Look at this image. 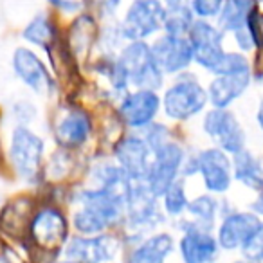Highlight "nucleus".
I'll return each mask as SVG.
<instances>
[{"mask_svg": "<svg viewBox=\"0 0 263 263\" xmlns=\"http://www.w3.org/2000/svg\"><path fill=\"white\" fill-rule=\"evenodd\" d=\"M241 72H251L249 60L243 54H240V52L227 51L213 76H220V74H241Z\"/></svg>", "mask_w": 263, "mask_h": 263, "instance_id": "nucleus-33", "label": "nucleus"}, {"mask_svg": "<svg viewBox=\"0 0 263 263\" xmlns=\"http://www.w3.org/2000/svg\"><path fill=\"white\" fill-rule=\"evenodd\" d=\"M4 119L22 126H36L40 123V106L31 96H18L9 99L4 108Z\"/></svg>", "mask_w": 263, "mask_h": 263, "instance_id": "nucleus-28", "label": "nucleus"}, {"mask_svg": "<svg viewBox=\"0 0 263 263\" xmlns=\"http://www.w3.org/2000/svg\"><path fill=\"white\" fill-rule=\"evenodd\" d=\"M33 211V198L29 195L13 198L9 204L2 205L0 209V231L8 234L9 238H20V240L24 238L26 241Z\"/></svg>", "mask_w": 263, "mask_h": 263, "instance_id": "nucleus-22", "label": "nucleus"}, {"mask_svg": "<svg viewBox=\"0 0 263 263\" xmlns=\"http://www.w3.org/2000/svg\"><path fill=\"white\" fill-rule=\"evenodd\" d=\"M4 155L13 177L24 186L38 187L45 182L47 139L34 126L13 124L6 137Z\"/></svg>", "mask_w": 263, "mask_h": 263, "instance_id": "nucleus-1", "label": "nucleus"}, {"mask_svg": "<svg viewBox=\"0 0 263 263\" xmlns=\"http://www.w3.org/2000/svg\"><path fill=\"white\" fill-rule=\"evenodd\" d=\"M152 44V51L155 60L164 70L166 76H177L191 69L195 63L193 45L187 36H177V34L161 33L155 36Z\"/></svg>", "mask_w": 263, "mask_h": 263, "instance_id": "nucleus-17", "label": "nucleus"}, {"mask_svg": "<svg viewBox=\"0 0 263 263\" xmlns=\"http://www.w3.org/2000/svg\"><path fill=\"white\" fill-rule=\"evenodd\" d=\"M233 177L236 182H240L247 190H263V166L247 148L233 155Z\"/></svg>", "mask_w": 263, "mask_h": 263, "instance_id": "nucleus-24", "label": "nucleus"}, {"mask_svg": "<svg viewBox=\"0 0 263 263\" xmlns=\"http://www.w3.org/2000/svg\"><path fill=\"white\" fill-rule=\"evenodd\" d=\"M166 20H164V31L162 33L177 34V36H187L191 26L195 22V15L190 9L187 2L175 6H166Z\"/></svg>", "mask_w": 263, "mask_h": 263, "instance_id": "nucleus-30", "label": "nucleus"}, {"mask_svg": "<svg viewBox=\"0 0 263 263\" xmlns=\"http://www.w3.org/2000/svg\"><path fill=\"white\" fill-rule=\"evenodd\" d=\"M143 134V137L146 139V143L150 144L152 150H155V148L162 146L164 143H168L170 139H173V128H172V123H168V121H155V123H152L150 126L146 128V130L141 132Z\"/></svg>", "mask_w": 263, "mask_h": 263, "instance_id": "nucleus-31", "label": "nucleus"}, {"mask_svg": "<svg viewBox=\"0 0 263 263\" xmlns=\"http://www.w3.org/2000/svg\"><path fill=\"white\" fill-rule=\"evenodd\" d=\"M83 2L85 8L90 9V13H94L103 22L116 18L124 4V0H83Z\"/></svg>", "mask_w": 263, "mask_h": 263, "instance_id": "nucleus-32", "label": "nucleus"}, {"mask_svg": "<svg viewBox=\"0 0 263 263\" xmlns=\"http://www.w3.org/2000/svg\"><path fill=\"white\" fill-rule=\"evenodd\" d=\"M261 220L251 211H231L222 216L216 227V240L223 251H236L247 241V238L258 229Z\"/></svg>", "mask_w": 263, "mask_h": 263, "instance_id": "nucleus-19", "label": "nucleus"}, {"mask_svg": "<svg viewBox=\"0 0 263 263\" xmlns=\"http://www.w3.org/2000/svg\"><path fill=\"white\" fill-rule=\"evenodd\" d=\"M96 132L90 110L81 105H60L51 121V136L56 146L80 154L88 146Z\"/></svg>", "mask_w": 263, "mask_h": 263, "instance_id": "nucleus-6", "label": "nucleus"}, {"mask_svg": "<svg viewBox=\"0 0 263 263\" xmlns=\"http://www.w3.org/2000/svg\"><path fill=\"white\" fill-rule=\"evenodd\" d=\"M2 110H0V126H2ZM2 154H4V150H2V137H0V161H2Z\"/></svg>", "mask_w": 263, "mask_h": 263, "instance_id": "nucleus-41", "label": "nucleus"}, {"mask_svg": "<svg viewBox=\"0 0 263 263\" xmlns=\"http://www.w3.org/2000/svg\"><path fill=\"white\" fill-rule=\"evenodd\" d=\"M20 38L26 45H31V47L51 54L52 49H56L60 44L58 24L49 11H38L22 27Z\"/></svg>", "mask_w": 263, "mask_h": 263, "instance_id": "nucleus-20", "label": "nucleus"}, {"mask_svg": "<svg viewBox=\"0 0 263 263\" xmlns=\"http://www.w3.org/2000/svg\"><path fill=\"white\" fill-rule=\"evenodd\" d=\"M241 254L249 261H263V222L241 245Z\"/></svg>", "mask_w": 263, "mask_h": 263, "instance_id": "nucleus-35", "label": "nucleus"}, {"mask_svg": "<svg viewBox=\"0 0 263 263\" xmlns=\"http://www.w3.org/2000/svg\"><path fill=\"white\" fill-rule=\"evenodd\" d=\"M220 205H222V202L216 198V195L205 191V193L197 195L190 200L186 218L193 222L195 226L213 231L220 216Z\"/></svg>", "mask_w": 263, "mask_h": 263, "instance_id": "nucleus-25", "label": "nucleus"}, {"mask_svg": "<svg viewBox=\"0 0 263 263\" xmlns=\"http://www.w3.org/2000/svg\"><path fill=\"white\" fill-rule=\"evenodd\" d=\"M233 36H234L236 45L240 47V51H251V49L254 47V42H252V36H251V33H249L247 27H241V29L234 31Z\"/></svg>", "mask_w": 263, "mask_h": 263, "instance_id": "nucleus-37", "label": "nucleus"}, {"mask_svg": "<svg viewBox=\"0 0 263 263\" xmlns=\"http://www.w3.org/2000/svg\"><path fill=\"white\" fill-rule=\"evenodd\" d=\"M226 0H187L190 9L193 11L195 18L213 20L218 18Z\"/></svg>", "mask_w": 263, "mask_h": 263, "instance_id": "nucleus-34", "label": "nucleus"}, {"mask_svg": "<svg viewBox=\"0 0 263 263\" xmlns=\"http://www.w3.org/2000/svg\"><path fill=\"white\" fill-rule=\"evenodd\" d=\"M11 74L34 98L51 99L58 94V78L31 45H16L9 56Z\"/></svg>", "mask_w": 263, "mask_h": 263, "instance_id": "nucleus-5", "label": "nucleus"}, {"mask_svg": "<svg viewBox=\"0 0 263 263\" xmlns=\"http://www.w3.org/2000/svg\"><path fill=\"white\" fill-rule=\"evenodd\" d=\"M123 63L132 88H152L161 92L166 85V74L155 60L152 44L146 40H132L117 52Z\"/></svg>", "mask_w": 263, "mask_h": 263, "instance_id": "nucleus-7", "label": "nucleus"}, {"mask_svg": "<svg viewBox=\"0 0 263 263\" xmlns=\"http://www.w3.org/2000/svg\"><path fill=\"white\" fill-rule=\"evenodd\" d=\"M175 229L180 233L177 238V256H179L180 263L216 261L220 243L216 240V234H213V231L195 226L186 216L175 220Z\"/></svg>", "mask_w": 263, "mask_h": 263, "instance_id": "nucleus-13", "label": "nucleus"}, {"mask_svg": "<svg viewBox=\"0 0 263 263\" xmlns=\"http://www.w3.org/2000/svg\"><path fill=\"white\" fill-rule=\"evenodd\" d=\"M223 34L226 33L220 29L218 24L215 26L211 24V20L195 18L193 26L187 33V38L193 45L195 65L204 69L205 72H216L220 62L227 52L223 49Z\"/></svg>", "mask_w": 263, "mask_h": 263, "instance_id": "nucleus-15", "label": "nucleus"}, {"mask_svg": "<svg viewBox=\"0 0 263 263\" xmlns=\"http://www.w3.org/2000/svg\"><path fill=\"white\" fill-rule=\"evenodd\" d=\"M45 2L54 13L62 16H70V18L81 15L85 8L83 0H45Z\"/></svg>", "mask_w": 263, "mask_h": 263, "instance_id": "nucleus-36", "label": "nucleus"}, {"mask_svg": "<svg viewBox=\"0 0 263 263\" xmlns=\"http://www.w3.org/2000/svg\"><path fill=\"white\" fill-rule=\"evenodd\" d=\"M110 157L136 180L146 182L154 162V150L141 132H124L110 146Z\"/></svg>", "mask_w": 263, "mask_h": 263, "instance_id": "nucleus-12", "label": "nucleus"}, {"mask_svg": "<svg viewBox=\"0 0 263 263\" xmlns=\"http://www.w3.org/2000/svg\"><path fill=\"white\" fill-rule=\"evenodd\" d=\"M74 168H76V154L65 150V148L56 146L47 155V161H45V180L60 184L72 175Z\"/></svg>", "mask_w": 263, "mask_h": 263, "instance_id": "nucleus-27", "label": "nucleus"}, {"mask_svg": "<svg viewBox=\"0 0 263 263\" xmlns=\"http://www.w3.org/2000/svg\"><path fill=\"white\" fill-rule=\"evenodd\" d=\"M249 85H251V72L215 76L208 85L209 105L213 108H229L245 94Z\"/></svg>", "mask_w": 263, "mask_h": 263, "instance_id": "nucleus-21", "label": "nucleus"}, {"mask_svg": "<svg viewBox=\"0 0 263 263\" xmlns=\"http://www.w3.org/2000/svg\"><path fill=\"white\" fill-rule=\"evenodd\" d=\"M116 116L128 132H143L162 116L161 92L152 88H130L116 101Z\"/></svg>", "mask_w": 263, "mask_h": 263, "instance_id": "nucleus-8", "label": "nucleus"}, {"mask_svg": "<svg viewBox=\"0 0 263 263\" xmlns=\"http://www.w3.org/2000/svg\"><path fill=\"white\" fill-rule=\"evenodd\" d=\"M72 234L70 218L60 202L47 200L36 205L27 227L26 243L31 252H42L58 259Z\"/></svg>", "mask_w": 263, "mask_h": 263, "instance_id": "nucleus-2", "label": "nucleus"}, {"mask_svg": "<svg viewBox=\"0 0 263 263\" xmlns=\"http://www.w3.org/2000/svg\"><path fill=\"white\" fill-rule=\"evenodd\" d=\"M190 195H187V180L180 179L168 187L161 195V205L168 220H179L186 216L187 205H190Z\"/></svg>", "mask_w": 263, "mask_h": 263, "instance_id": "nucleus-29", "label": "nucleus"}, {"mask_svg": "<svg viewBox=\"0 0 263 263\" xmlns=\"http://www.w3.org/2000/svg\"><path fill=\"white\" fill-rule=\"evenodd\" d=\"M52 263H76V261H70V259L63 258V256H60V258H58V259H54Z\"/></svg>", "mask_w": 263, "mask_h": 263, "instance_id": "nucleus-42", "label": "nucleus"}, {"mask_svg": "<svg viewBox=\"0 0 263 263\" xmlns=\"http://www.w3.org/2000/svg\"><path fill=\"white\" fill-rule=\"evenodd\" d=\"M256 0H226L218 15V27L223 33H234L247 26L251 13L254 11Z\"/></svg>", "mask_w": 263, "mask_h": 263, "instance_id": "nucleus-26", "label": "nucleus"}, {"mask_svg": "<svg viewBox=\"0 0 263 263\" xmlns=\"http://www.w3.org/2000/svg\"><path fill=\"white\" fill-rule=\"evenodd\" d=\"M70 227L74 234L81 236H94V234L116 231L108 218L90 204H78L70 209Z\"/></svg>", "mask_w": 263, "mask_h": 263, "instance_id": "nucleus-23", "label": "nucleus"}, {"mask_svg": "<svg viewBox=\"0 0 263 263\" xmlns=\"http://www.w3.org/2000/svg\"><path fill=\"white\" fill-rule=\"evenodd\" d=\"M110 263H117V261H110Z\"/></svg>", "mask_w": 263, "mask_h": 263, "instance_id": "nucleus-43", "label": "nucleus"}, {"mask_svg": "<svg viewBox=\"0 0 263 263\" xmlns=\"http://www.w3.org/2000/svg\"><path fill=\"white\" fill-rule=\"evenodd\" d=\"M162 117L172 124H184L205 112L209 105L208 88L197 74L186 70L172 78L161 92Z\"/></svg>", "mask_w": 263, "mask_h": 263, "instance_id": "nucleus-3", "label": "nucleus"}, {"mask_svg": "<svg viewBox=\"0 0 263 263\" xmlns=\"http://www.w3.org/2000/svg\"><path fill=\"white\" fill-rule=\"evenodd\" d=\"M187 152L190 150L175 137L154 150V162H152L150 173H148V179L144 184L155 197L161 198V195L172 184L182 179Z\"/></svg>", "mask_w": 263, "mask_h": 263, "instance_id": "nucleus-11", "label": "nucleus"}, {"mask_svg": "<svg viewBox=\"0 0 263 263\" xmlns=\"http://www.w3.org/2000/svg\"><path fill=\"white\" fill-rule=\"evenodd\" d=\"M166 11L164 0H130L119 18L126 42H150L159 36L164 31Z\"/></svg>", "mask_w": 263, "mask_h": 263, "instance_id": "nucleus-9", "label": "nucleus"}, {"mask_svg": "<svg viewBox=\"0 0 263 263\" xmlns=\"http://www.w3.org/2000/svg\"><path fill=\"white\" fill-rule=\"evenodd\" d=\"M198 177L208 193L222 197L231 190L233 184V157L220 150L218 146H209L197 150Z\"/></svg>", "mask_w": 263, "mask_h": 263, "instance_id": "nucleus-16", "label": "nucleus"}, {"mask_svg": "<svg viewBox=\"0 0 263 263\" xmlns=\"http://www.w3.org/2000/svg\"><path fill=\"white\" fill-rule=\"evenodd\" d=\"M251 209H252V213H254V215L263 216V190L259 191L258 197H256V200L251 204Z\"/></svg>", "mask_w": 263, "mask_h": 263, "instance_id": "nucleus-38", "label": "nucleus"}, {"mask_svg": "<svg viewBox=\"0 0 263 263\" xmlns=\"http://www.w3.org/2000/svg\"><path fill=\"white\" fill-rule=\"evenodd\" d=\"M202 134L211 141L215 146L229 154L231 157L238 152L245 150V132L238 117L229 108H209L204 112L200 121Z\"/></svg>", "mask_w": 263, "mask_h": 263, "instance_id": "nucleus-14", "label": "nucleus"}, {"mask_svg": "<svg viewBox=\"0 0 263 263\" xmlns=\"http://www.w3.org/2000/svg\"><path fill=\"white\" fill-rule=\"evenodd\" d=\"M166 223L168 218L162 211L161 198L155 197L144 182H136L134 191L128 197L124 220L119 229L124 247L136 243L154 231L164 229Z\"/></svg>", "mask_w": 263, "mask_h": 263, "instance_id": "nucleus-4", "label": "nucleus"}, {"mask_svg": "<svg viewBox=\"0 0 263 263\" xmlns=\"http://www.w3.org/2000/svg\"><path fill=\"white\" fill-rule=\"evenodd\" d=\"M256 121H258V126H259V130H261V134H263V99H261V103H259V106H258V112H256Z\"/></svg>", "mask_w": 263, "mask_h": 263, "instance_id": "nucleus-39", "label": "nucleus"}, {"mask_svg": "<svg viewBox=\"0 0 263 263\" xmlns=\"http://www.w3.org/2000/svg\"><path fill=\"white\" fill-rule=\"evenodd\" d=\"M182 2H186V0H164L166 6H175V4H182Z\"/></svg>", "mask_w": 263, "mask_h": 263, "instance_id": "nucleus-40", "label": "nucleus"}, {"mask_svg": "<svg viewBox=\"0 0 263 263\" xmlns=\"http://www.w3.org/2000/svg\"><path fill=\"white\" fill-rule=\"evenodd\" d=\"M123 236L116 231L94 236H81L72 233L63 247L62 256L76 263H110L123 258Z\"/></svg>", "mask_w": 263, "mask_h": 263, "instance_id": "nucleus-10", "label": "nucleus"}, {"mask_svg": "<svg viewBox=\"0 0 263 263\" xmlns=\"http://www.w3.org/2000/svg\"><path fill=\"white\" fill-rule=\"evenodd\" d=\"M177 254V238L166 229L146 234L136 243L124 247L123 263H170Z\"/></svg>", "mask_w": 263, "mask_h": 263, "instance_id": "nucleus-18", "label": "nucleus"}]
</instances>
